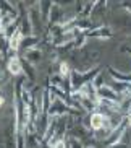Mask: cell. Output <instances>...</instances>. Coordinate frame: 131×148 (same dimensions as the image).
Wrapping results in <instances>:
<instances>
[{"instance_id":"9c48e42d","label":"cell","mask_w":131,"mask_h":148,"mask_svg":"<svg viewBox=\"0 0 131 148\" xmlns=\"http://www.w3.org/2000/svg\"><path fill=\"white\" fill-rule=\"evenodd\" d=\"M61 78H68V75H71V70H70V65L66 62H61L60 64V73H58Z\"/></svg>"},{"instance_id":"52a82bcc","label":"cell","mask_w":131,"mask_h":148,"mask_svg":"<svg viewBox=\"0 0 131 148\" xmlns=\"http://www.w3.org/2000/svg\"><path fill=\"white\" fill-rule=\"evenodd\" d=\"M39 41H41L39 36H32V34L26 36V38L23 39V44H21V49H20V51H23V54L28 52V51H31L34 46H37V44H39Z\"/></svg>"},{"instance_id":"7a4b0ae2","label":"cell","mask_w":131,"mask_h":148,"mask_svg":"<svg viewBox=\"0 0 131 148\" xmlns=\"http://www.w3.org/2000/svg\"><path fill=\"white\" fill-rule=\"evenodd\" d=\"M97 96L102 101H110V103H118L120 101V96L117 95V91H115L113 88L105 86V85L101 88H97Z\"/></svg>"},{"instance_id":"7c38bea8","label":"cell","mask_w":131,"mask_h":148,"mask_svg":"<svg viewBox=\"0 0 131 148\" xmlns=\"http://www.w3.org/2000/svg\"><path fill=\"white\" fill-rule=\"evenodd\" d=\"M3 104H5V96H2V95H0V108H2Z\"/></svg>"},{"instance_id":"277c9868","label":"cell","mask_w":131,"mask_h":148,"mask_svg":"<svg viewBox=\"0 0 131 148\" xmlns=\"http://www.w3.org/2000/svg\"><path fill=\"white\" fill-rule=\"evenodd\" d=\"M87 38H96V39H109L112 38V29L109 26H97L96 29H89L86 33Z\"/></svg>"},{"instance_id":"5b68a950","label":"cell","mask_w":131,"mask_h":148,"mask_svg":"<svg viewBox=\"0 0 131 148\" xmlns=\"http://www.w3.org/2000/svg\"><path fill=\"white\" fill-rule=\"evenodd\" d=\"M70 111L71 109L66 104H63L61 101H55V103L49 108V114H50V116H57V117L58 116H63V114H66V112H70Z\"/></svg>"},{"instance_id":"30bf717a","label":"cell","mask_w":131,"mask_h":148,"mask_svg":"<svg viewBox=\"0 0 131 148\" xmlns=\"http://www.w3.org/2000/svg\"><path fill=\"white\" fill-rule=\"evenodd\" d=\"M110 148H128V145H125V143H122V145H120V142H118V143L112 145Z\"/></svg>"},{"instance_id":"3957f363","label":"cell","mask_w":131,"mask_h":148,"mask_svg":"<svg viewBox=\"0 0 131 148\" xmlns=\"http://www.w3.org/2000/svg\"><path fill=\"white\" fill-rule=\"evenodd\" d=\"M7 69H8V72L11 75H15V77L21 75L23 73V60H21V57L11 56L8 59V62H7Z\"/></svg>"},{"instance_id":"8fae6325","label":"cell","mask_w":131,"mask_h":148,"mask_svg":"<svg viewBox=\"0 0 131 148\" xmlns=\"http://www.w3.org/2000/svg\"><path fill=\"white\" fill-rule=\"evenodd\" d=\"M122 7H125V8H128L131 12V2H125V3H122Z\"/></svg>"},{"instance_id":"ba28073f","label":"cell","mask_w":131,"mask_h":148,"mask_svg":"<svg viewBox=\"0 0 131 148\" xmlns=\"http://www.w3.org/2000/svg\"><path fill=\"white\" fill-rule=\"evenodd\" d=\"M24 57H26V60L31 62V64H37L41 60V52L37 49H31V51L24 52Z\"/></svg>"},{"instance_id":"6da1fadb","label":"cell","mask_w":131,"mask_h":148,"mask_svg":"<svg viewBox=\"0 0 131 148\" xmlns=\"http://www.w3.org/2000/svg\"><path fill=\"white\" fill-rule=\"evenodd\" d=\"M110 125V119L107 116H104L102 112H94L91 116V127L94 130H104L109 129Z\"/></svg>"},{"instance_id":"8992f818","label":"cell","mask_w":131,"mask_h":148,"mask_svg":"<svg viewBox=\"0 0 131 148\" xmlns=\"http://www.w3.org/2000/svg\"><path fill=\"white\" fill-rule=\"evenodd\" d=\"M23 39H24V34H23L21 31L18 29L16 33H15L13 36H11V38H10L8 39V47L11 49V51H20V49H21V44H23Z\"/></svg>"}]
</instances>
